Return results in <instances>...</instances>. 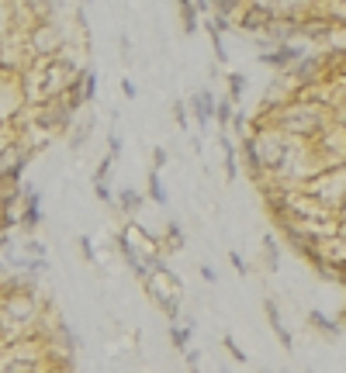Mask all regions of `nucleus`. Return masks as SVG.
<instances>
[{"label": "nucleus", "instance_id": "nucleus-45", "mask_svg": "<svg viewBox=\"0 0 346 373\" xmlns=\"http://www.w3.org/2000/svg\"><path fill=\"white\" fill-rule=\"evenodd\" d=\"M218 373H229V367H222V370H218Z\"/></svg>", "mask_w": 346, "mask_h": 373}, {"label": "nucleus", "instance_id": "nucleus-9", "mask_svg": "<svg viewBox=\"0 0 346 373\" xmlns=\"http://www.w3.org/2000/svg\"><path fill=\"white\" fill-rule=\"evenodd\" d=\"M32 163V152L14 138L4 152H0V187H21V176Z\"/></svg>", "mask_w": 346, "mask_h": 373}, {"label": "nucleus", "instance_id": "nucleus-11", "mask_svg": "<svg viewBox=\"0 0 346 373\" xmlns=\"http://www.w3.org/2000/svg\"><path fill=\"white\" fill-rule=\"evenodd\" d=\"M336 25L322 14V7L319 4H312V11H308V18H305L302 25H298V39L305 41H333L336 39Z\"/></svg>", "mask_w": 346, "mask_h": 373}, {"label": "nucleus", "instance_id": "nucleus-5", "mask_svg": "<svg viewBox=\"0 0 346 373\" xmlns=\"http://www.w3.org/2000/svg\"><path fill=\"white\" fill-rule=\"evenodd\" d=\"M32 63H35V59H32V52H28L25 32L4 25V32H0V73H7V77L18 80Z\"/></svg>", "mask_w": 346, "mask_h": 373}, {"label": "nucleus", "instance_id": "nucleus-42", "mask_svg": "<svg viewBox=\"0 0 346 373\" xmlns=\"http://www.w3.org/2000/svg\"><path fill=\"white\" fill-rule=\"evenodd\" d=\"M187 373H205V370H201L198 363H187Z\"/></svg>", "mask_w": 346, "mask_h": 373}, {"label": "nucleus", "instance_id": "nucleus-19", "mask_svg": "<svg viewBox=\"0 0 346 373\" xmlns=\"http://www.w3.org/2000/svg\"><path fill=\"white\" fill-rule=\"evenodd\" d=\"M187 246V235H184V225L180 221H167L163 235H160V249L163 252H184Z\"/></svg>", "mask_w": 346, "mask_h": 373}, {"label": "nucleus", "instance_id": "nucleus-17", "mask_svg": "<svg viewBox=\"0 0 346 373\" xmlns=\"http://www.w3.org/2000/svg\"><path fill=\"white\" fill-rule=\"evenodd\" d=\"M218 149H222V159H225V180H236L239 176V149H236V138L229 131H218Z\"/></svg>", "mask_w": 346, "mask_h": 373}, {"label": "nucleus", "instance_id": "nucleus-22", "mask_svg": "<svg viewBox=\"0 0 346 373\" xmlns=\"http://www.w3.org/2000/svg\"><path fill=\"white\" fill-rule=\"evenodd\" d=\"M146 197L160 207H167V201H170V197H167V187H163V176H160L156 169L146 173Z\"/></svg>", "mask_w": 346, "mask_h": 373}, {"label": "nucleus", "instance_id": "nucleus-7", "mask_svg": "<svg viewBox=\"0 0 346 373\" xmlns=\"http://www.w3.org/2000/svg\"><path fill=\"white\" fill-rule=\"evenodd\" d=\"M32 118L39 122V128H42L49 138H56V135H70V128L77 124L80 114H73L63 97H56V100H49L42 107H32Z\"/></svg>", "mask_w": 346, "mask_h": 373}, {"label": "nucleus", "instance_id": "nucleus-38", "mask_svg": "<svg viewBox=\"0 0 346 373\" xmlns=\"http://www.w3.org/2000/svg\"><path fill=\"white\" fill-rule=\"evenodd\" d=\"M77 246H80V256H84L86 263H97V252H94V242H90L86 235H80V242H77Z\"/></svg>", "mask_w": 346, "mask_h": 373}, {"label": "nucleus", "instance_id": "nucleus-13", "mask_svg": "<svg viewBox=\"0 0 346 373\" xmlns=\"http://www.w3.org/2000/svg\"><path fill=\"white\" fill-rule=\"evenodd\" d=\"M18 225H21L28 235H35L39 225H42V194H39L35 187H25V194H21V204H18Z\"/></svg>", "mask_w": 346, "mask_h": 373}, {"label": "nucleus", "instance_id": "nucleus-3", "mask_svg": "<svg viewBox=\"0 0 346 373\" xmlns=\"http://www.w3.org/2000/svg\"><path fill=\"white\" fill-rule=\"evenodd\" d=\"M250 135L257 142V156L260 166H263V176L267 180H277L284 173V166L291 163L298 142H291L284 131H277L270 122H260V118H250Z\"/></svg>", "mask_w": 346, "mask_h": 373}, {"label": "nucleus", "instance_id": "nucleus-37", "mask_svg": "<svg viewBox=\"0 0 346 373\" xmlns=\"http://www.w3.org/2000/svg\"><path fill=\"white\" fill-rule=\"evenodd\" d=\"M25 252H28L32 259H45V242H39V239H28V242H25Z\"/></svg>", "mask_w": 346, "mask_h": 373}, {"label": "nucleus", "instance_id": "nucleus-24", "mask_svg": "<svg viewBox=\"0 0 346 373\" xmlns=\"http://www.w3.org/2000/svg\"><path fill=\"white\" fill-rule=\"evenodd\" d=\"M225 86H229V90H225V97H229V100L239 107V100H243V93H246V73L232 70V73L225 77Z\"/></svg>", "mask_w": 346, "mask_h": 373}, {"label": "nucleus", "instance_id": "nucleus-33", "mask_svg": "<svg viewBox=\"0 0 346 373\" xmlns=\"http://www.w3.org/2000/svg\"><path fill=\"white\" fill-rule=\"evenodd\" d=\"M167 159H170L167 145H153V166H149V169H156V173H160V169L167 166Z\"/></svg>", "mask_w": 346, "mask_h": 373}, {"label": "nucleus", "instance_id": "nucleus-12", "mask_svg": "<svg viewBox=\"0 0 346 373\" xmlns=\"http://www.w3.org/2000/svg\"><path fill=\"white\" fill-rule=\"evenodd\" d=\"M215 90L212 86H201V90H194L191 97H187V114L194 118V124L198 128H208V124L215 122Z\"/></svg>", "mask_w": 346, "mask_h": 373}, {"label": "nucleus", "instance_id": "nucleus-46", "mask_svg": "<svg viewBox=\"0 0 346 373\" xmlns=\"http://www.w3.org/2000/svg\"><path fill=\"white\" fill-rule=\"evenodd\" d=\"M260 373H274V370H260Z\"/></svg>", "mask_w": 346, "mask_h": 373}, {"label": "nucleus", "instance_id": "nucleus-40", "mask_svg": "<svg viewBox=\"0 0 346 373\" xmlns=\"http://www.w3.org/2000/svg\"><path fill=\"white\" fill-rule=\"evenodd\" d=\"M122 93H125V97H129V100H135V93H139V90H135V83H132L129 77H125V80H122Z\"/></svg>", "mask_w": 346, "mask_h": 373}, {"label": "nucleus", "instance_id": "nucleus-4", "mask_svg": "<svg viewBox=\"0 0 346 373\" xmlns=\"http://www.w3.org/2000/svg\"><path fill=\"white\" fill-rule=\"evenodd\" d=\"M25 41H28L32 59L45 63V59L63 55L73 45V32L63 25V18H49V21H32L28 32H25Z\"/></svg>", "mask_w": 346, "mask_h": 373}, {"label": "nucleus", "instance_id": "nucleus-14", "mask_svg": "<svg viewBox=\"0 0 346 373\" xmlns=\"http://www.w3.org/2000/svg\"><path fill=\"white\" fill-rule=\"evenodd\" d=\"M263 315H267V322H270V332L277 335L281 349H284V353H295V335L288 332L284 318H281V308H277V301H274V297H263Z\"/></svg>", "mask_w": 346, "mask_h": 373}, {"label": "nucleus", "instance_id": "nucleus-25", "mask_svg": "<svg viewBox=\"0 0 346 373\" xmlns=\"http://www.w3.org/2000/svg\"><path fill=\"white\" fill-rule=\"evenodd\" d=\"M232 114H236V104L222 93L218 97V104H215V124H218V131H229V124H232Z\"/></svg>", "mask_w": 346, "mask_h": 373}, {"label": "nucleus", "instance_id": "nucleus-30", "mask_svg": "<svg viewBox=\"0 0 346 373\" xmlns=\"http://www.w3.org/2000/svg\"><path fill=\"white\" fill-rule=\"evenodd\" d=\"M229 128L236 131V138L250 135V118H246V111H243V107H236V114H232V124H229Z\"/></svg>", "mask_w": 346, "mask_h": 373}, {"label": "nucleus", "instance_id": "nucleus-36", "mask_svg": "<svg viewBox=\"0 0 346 373\" xmlns=\"http://www.w3.org/2000/svg\"><path fill=\"white\" fill-rule=\"evenodd\" d=\"M104 156H108L111 163H118V156H122V138H118V135L108 138V152H104Z\"/></svg>", "mask_w": 346, "mask_h": 373}, {"label": "nucleus", "instance_id": "nucleus-44", "mask_svg": "<svg viewBox=\"0 0 346 373\" xmlns=\"http://www.w3.org/2000/svg\"><path fill=\"white\" fill-rule=\"evenodd\" d=\"M0 356H4V339H0Z\"/></svg>", "mask_w": 346, "mask_h": 373}, {"label": "nucleus", "instance_id": "nucleus-29", "mask_svg": "<svg viewBox=\"0 0 346 373\" xmlns=\"http://www.w3.org/2000/svg\"><path fill=\"white\" fill-rule=\"evenodd\" d=\"M222 346H225V353H229L236 363H246V367H250V356H246V349H243V346H239L232 335H222Z\"/></svg>", "mask_w": 346, "mask_h": 373}, {"label": "nucleus", "instance_id": "nucleus-26", "mask_svg": "<svg viewBox=\"0 0 346 373\" xmlns=\"http://www.w3.org/2000/svg\"><path fill=\"white\" fill-rule=\"evenodd\" d=\"M80 86H84V100H86V107L97 100V70L86 63L84 66V73H80Z\"/></svg>", "mask_w": 346, "mask_h": 373}, {"label": "nucleus", "instance_id": "nucleus-43", "mask_svg": "<svg viewBox=\"0 0 346 373\" xmlns=\"http://www.w3.org/2000/svg\"><path fill=\"white\" fill-rule=\"evenodd\" d=\"M336 218H340V221H343V225H346V204L340 207V211H336Z\"/></svg>", "mask_w": 346, "mask_h": 373}, {"label": "nucleus", "instance_id": "nucleus-18", "mask_svg": "<svg viewBox=\"0 0 346 373\" xmlns=\"http://www.w3.org/2000/svg\"><path fill=\"white\" fill-rule=\"evenodd\" d=\"M305 322H308V329H315L322 339H336V335H340V322H333L322 308H312V311L305 315Z\"/></svg>", "mask_w": 346, "mask_h": 373}, {"label": "nucleus", "instance_id": "nucleus-10", "mask_svg": "<svg viewBox=\"0 0 346 373\" xmlns=\"http://www.w3.org/2000/svg\"><path fill=\"white\" fill-rule=\"evenodd\" d=\"M302 55H305L302 41H281V45H274V48L260 52V63H263V66H270V70H277V77H281V73H288V70H291Z\"/></svg>", "mask_w": 346, "mask_h": 373}, {"label": "nucleus", "instance_id": "nucleus-32", "mask_svg": "<svg viewBox=\"0 0 346 373\" xmlns=\"http://www.w3.org/2000/svg\"><path fill=\"white\" fill-rule=\"evenodd\" d=\"M94 197H97L104 207H111V211H115V194H111V187H108V183H94Z\"/></svg>", "mask_w": 346, "mask_h": 373}, {"label": "nucleus", "instance_id": "nucleus-31", "mask_svg": "<svg viewBox=\"0 0 346 373\" xmlns=\"http://www.w3.org/2000/svg\"><path fill=\"white\" fill-rule=\"evenodd\" d=\"M329 114H333V124L346 131V93H343V97H336V104L329 107Z\"/></svg>", "mask_w": 346, "mask_h": 373}, {"label": "nucleus", "instance_id": "nucleus-20", "mask_svg": "<svg viewBox=\"0 0 346 373\" xmlns=\"http://www.w3.org/2000/svg\"><path fill=\"white\" fill-rule=\"evenodd\" d=\"M191 342H194V322H177L170 325V346L177 353H191Z\"/></svg>", "mask_w": 346, "mask_h": 373}, {"label": "nucleus", "instance_id": "nucleus-8", "mask_svg": "<svg viewBox=\"0 0 346 373\" xmlns=\"http://www.w3.org/2000/svg\"><path fill=\"white\" fill-rule=\"evenodd\" d=\"M232 25H236L239 32L253 35V39H263V35H267V28L274 25V7H270V0H257V4H243Z\"/></svg>", "mask_w": 346, "mask_h": 373}, {"label": "nucleus", "instance_id": "nucleus-15", "mask_svg": "<svg viewBox=\"0 0 346 373\" xmlns=\"http://www.w3.org/2000/svg\"><path fill=\"white\" fill-rule=\"evenodd\" d=\"M94 128H97V114L86 107L84 118H77V124L70 128V152H80V149H86V142H90Z\"/></svg>", "mask_w": 346, "mask_h": 373}, {"label": "nucleus", "instance_id": "nucleus-47", "mask_svg": "<svg viewBox=\"0 0 346 373\" xmlns=\"http://www.w3.org/2000/svg\"><path fill=\"white\" fill-rule=\"evenodd\" d=\"M308 373H315V370H308Z\"/></svg>", "mask_w": 346, "mask_h": 373}, {"label": "nucleus", "instance_id": "nucleus-16", "mask_svg": "<svg viewBox=\"0 0 346 373\" xmlns=\"http://www.w3.org/2000/svg\"><path fill=\"white\" fill-rule=\"evenodd\" d=\"M146 204V194L142 190H135V187H122L118 194H115V211L122 214V218H135L139 211Z\"/></svg>", "mask_w": 346, "mask_h": 373}, {"label": "nucleus", "instance_id": "nucleus-21", "mask_svg": "<svg viewBox=\"0 0 346 373\" xmlns=\"http://www.w3.org/2000/svg\"><path fill=\"white\" fill-rule=\"evenodd\" d=\"M260 246H263V270H267V273H277V266H281V246H277V235L267 232Z\"/></svg>", "mask_w": 346, "mask_h": 373}, {"label": "nucleus", "instance_id": "nucleus-28", "mask_svg": "<svg viewBox=\"0 0 346 373\" xmlns=\"http://www.w3.org/2000/svg\"><path fill=\"white\" fill-rule=\"evenodd\" d=\"M170 118H173V124H177V128H184V131L191 128V114H187V100H173V104H170Z\"/></svg>", "mask_w": 346, "mask_h": 373}, {"label": "nucleus", "instance_id": "nucleus-34", "mask_svg": "<svg viewBox=\"0 0 346 373\" xmlns=\"http://www.w3.org/2000/svg\"><path fill=\"white\" fill-rule=\"evenodd\" d=\"M229 263H232V270L239 273V277H250V266H246V259H243V252H229Z\"/></svg>", "mask_w": 346, "mask_h": 373}, {"label": "nucleus", "instance_id": "nucleus-27", "mask_svg": "<svg viewBox=\"0 0 346 373\" xmlns=\"http://www.w3.org/2000/svg\"><path fill=\"white\" fill-rule=\"evenodd\" d=\"M205 28H208V39H212V48H215V59H218V63H225L229 55H225V39H222V28H218L212 18H205Z\"/></svg>", "mask_w": 346, "mask_h": 373}, {"label": "nucleus", "instance_id": "nucleus-23", "mask_svg": "<svg viewBox=\"0 0 346 373\" xmlns=\"http://www.w3.org/2000/svg\"><path fill=\"white\" fill-rule=\"evenodd\" d=\"M177 14H180V28H184L187 35H194L198 25H201V14H198L194 0H180V4H177Z\"/></svg>", "mask_w": 346, "mask_h": 373}, {"label": "nucleus", "instance_id": "nucleus-1", "mask_svg": "<svg viewBox=\"0 0 346 373\" xmlns=\"http://www.w3.org/2000/svg\"><path fill=\"white\" fill-rule=\"evenodd\" d=\"M80 63L77 55L66 48L63 55L56 59H45V63H32L21 77H18V86H21V97H25V107H42L49 100L63 97L66 86L80 80Z\"/></svg>", "mask_w": 346, "mask_h": 373}, {"label": "nucleus", "instance_id": "nucleus-39", "mask_svg": "<svg viewBox=\"0 0 346 373\" xmlns=\"http://www.w3.org/2000/svg\"><path fill=\"white\" fill-rule=\"evenodd\" d=\"M198 273H201L208 284H215V280H218V273H215V266H212V263H201V266H198Z\"/></svg>", "mask_w": 346, "mask_h": 373}, {"label": "nucleus", "instance_id": "nucleus-35", "mask_svg": "<svg viewBox=\"0 0 346 373\" xmlns=\"http://www.w3.org/2000/svg\"><path fill=\"white\" fill-rule=\"evenodd\" d=\"M111 166H115V163L104 156V159L97 163V169H94V183H108V176H111Z\"/></svg>", "mask_w": 346, "mask_h": 373}, {"label": "nucleus", "instance_id": "nucleus-41", "mask_svg": "<svg viewBox=\"0 0 346 373\" xmlns=\"http://www.w3.org/2000/svg\"><path fill=\"white\" fill-rule=\"evenodd\" d=\"M122 55H125V59L132 55V39L129 35H122Z\"/></svg>", "mask_w": 346, "mask_h": 373}, {"label": "nucleus", "instance_id": "nucleus-6", "mask_svg": "<svg viewBox=\"0 0 346 373\" xmlns=\"http://www.w3.org/2000/svg\"><path fill=\"white\" fill-rule=\"evenodd\" d=\"M308 149H312V156L319 159L322 173H326V169H336V166H346V131L336 128V124H329L315 142H308Z\"/></svg>", "mask_w": 346, "mask_h": 373}, {"label": "nucleus", "instance_id": "nucleus-2", "mask_svg": "<svg viewBox=\"0 0 346 373\" xmlns=\"http://www.w3.org/2000/svg\"><path fill=\"white\" fill-rule=\"evenodd\" d=\"M267 122L274 124L277 131H284L291 142H302V145H308V142H315L329 124H333V114H329V107L319 100V97H308V93H302V97H295V100H288L284 107H277Z\"/></svg>", "mask_w": 346, "mask_h": 373}]
</instances>
